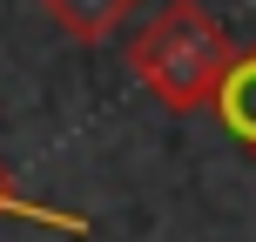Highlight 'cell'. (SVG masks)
<instances>
[{
	"label": "cell",
	"mask_w": 256,
	"mask_h": 242,
	"mask_svg": "<svg viewBox=\"0 0 256 242\" xmlns=\"http://www.w3.org/2000/svg\"><path fill=\"white\" fill-rule=\"evenodd\" d=\"M209 108H216L222 135H230L236 148L256 155V47H236V54H230V67H222Z\"/></svg>",
	"instance_id": "obj_2"
},
{
	"label": "cell",
	"mask_w": 256,
	"mask_h": 242,
	"mask_svg": "<svg viewBox=\"0 0 256 242\" xmlns=\"http://www.w3.org/2000/svg\"><path fill=\"white\" fill-rule=\"evenodd\" d=\"M230 34L216 27V13L202 0H168L135 40H128V74L168 108V115H196L209 108L222 67H230Z\"/></svg>",
	"instance_id": "obj_1"
},
{
	"label": "cell",
	"mask_w": 256,
	"mask_h": 242,
	"mask_svg": "<svg viewBox=\"0 0 256 242\" xmlns=\"http://www.w3.org/2000/svg\"><path fill=\"white\" fill-rule=\"evenodd\" d=\"M135 7L142 0H40V13H48L68 40H81V47H102Z\"/></svg>",
	"instance_id": "obj_3"
},
{
	"label": "cell",
	"mask_w": 256,
	"mask_h": 242,
	"mask_svg": "<svg viewBox=\"0 0 256 242\" xmlns=\"http://www.w3.org/2000/svg\"><path fill=\"white\" fill-rule=\"evenodd\" d=\"M0 222H34V229H54V236H88V216H74V209H54V202H27L20 189H14L7 175H0Z\"/></svg>",
	"instance_id": "obj_4"
}]
</instances>
